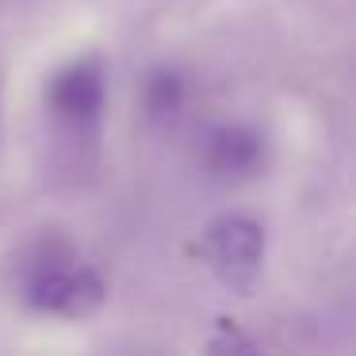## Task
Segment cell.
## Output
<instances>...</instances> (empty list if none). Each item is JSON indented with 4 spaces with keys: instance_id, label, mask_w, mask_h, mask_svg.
<instances>
[{
    "instance_id": "6da1fadb",
    "label": "cell",
    "mask_w": 356,
    "mask_h": 356,
    "mask_svg": "<svg viewBox=\"0 0 356 356\" xmlns=\"http://www.w3.org/2000/svg\"><path fill=\"white\" fill-rule=\"evenodd\" d=\"M19 295L31 310L54 318H85L104 302V280L62 241H42L19 272Z\"/></svg>"
},
{
    "instance_id": "7a4b0ae2",
    "label": "cell",
    "mask_w": 356,
    "mask_h": 356,
    "mask_svg": "<svg viewBox=\"0 0 356 356\" xmlns=\"http://www.w3.org/2000/svg\"><path fill=\"white\" fill-rule=\"evenodd\" d=\"M203 257L211 272L234 291H253L264 268V226L253 215L226 211L203 230Z\"/></svg>"
},
{
    "instance_id": "3957f363",
    "label": "cell",
    "mask_w": 356,
    "mask_h": 356,
    "mask_svg": "<svg viewBox=\"0 0 356 356\" xmlns=\"http://www.w3.org/2000/svg\"><path fill=\"white\" fill-rule=\"evenodd\" d=\"M104 104H108V73L96 58H77L62 65L47 85V108L65 131H96V123L104 119Z\"/></svg>"
},
{
    "instance_id": "277c9868",
    "label": "cell",
    "mask_w": 356,
    "mask_h": 356,
    "mask_svg": "<svg viewBox=\"0 0 356 356\" xmlns=\"http://www.w3.org/2000/svg\"><path fill=\"white\" fill-rule=\"evenodd\" d=\"M200 157L215 180H249L264 165V138L249 123H222L207 131Z\"/></svg>"
},
{
    "instance_id": "5b68a950",
    "label": "cell",
    "mask_w": 356,
    "mask_h": 356,
    "mask_svg": "<svg viewBox=\"0 0 356 356\" xmlns=\"http://www.w3.org/2000/svg\"><path fill=\"white\" fill-rule=\"evenodd\" d=\"M188 104V81L180 70H149L142 81V111L149 123H172Z\"/></svg>"
},
{
    "instance_id": "8992f818",
    "label": "cell",
    "mask_w": 356,
    "mask_h": 356,
    "mask_svg": "<svg viewBox=\"0 0 356 356\" xmlns=\"http://www.w3.org/2000/svg\"><path fill=\"white\" fill-rule=\"evenodd\" d=\"M203 356H264V353L234 318H218V325L207 337V353Z\"/></svg>"
}]
</instances>
